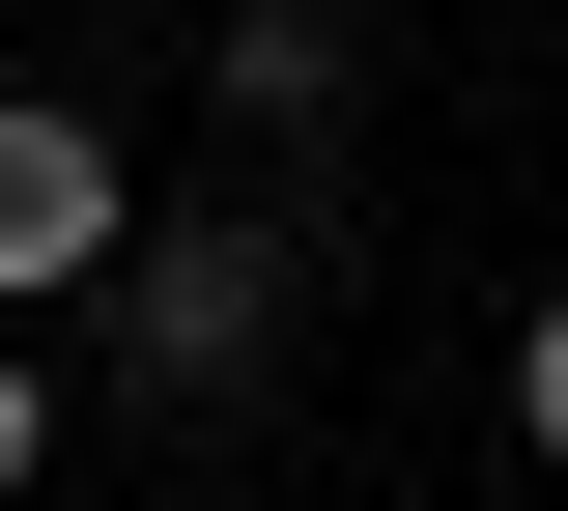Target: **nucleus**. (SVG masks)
I'll use <instances>...</instances> for the list:
<instances>
[{
    "instance_id": "nucleus-1",
    "label": "nucleus",
    "mask_w": 568,
    "mask_h": 511,
    "mask_svg": "<svg viewBox=\"0 0 568 511\" xmlns=\"http://www.w3.org/2000/svg\"><path fill=\"white\" fill-rule=\"evenodd\" d=\"M114 227H142V171L85 143L58 85H0V313H85V285H114Z\"/></svg>"
},
{
    "instance_id": "nucleus-2",
    "label": "nucleus",
    "mask_w": 568,
    "mask_h": 511,
    "mask_svg": "<svg viewBox=\"0 0 568 511\" xmlns=\"http://www.w3.org/2000/svg\"><path fill=\"white\" fill-rule=\"evenodd\" d=\"M114 341H142V398H227L284 341V256L256 227H114Z\"/></svg>"
},
{
    "instance_id": "nucleus-4",
    "label": "nucleus",
    "mask_w": 568,
    "mask_h": 511,
    "mask_svg": "<svg viewBox=\"0 0 568 511\" xmlns=\"http://www.w3.org/2000/svg\"><path fill=\"white\" fill-rule=\"evenodd\" d=\"M29 454H58V369H29V341H0V483H29Z\"/></svg>"
},
{
    "instance_id": "nucleus-3",
    "label": "nucleus",
    "mask_w": 568,
    "mask_h": 511,
    "mask_svg": "<svg viewBox=\"0 0 568 511\" xmlns=\"http://www.w3.org/2000/svg\"><path fill=\"white\" fill-rule=\"evenodd\" d=\"M511 427H540V454H568V313H511Z\"/></svg>"
}]
</instances>
